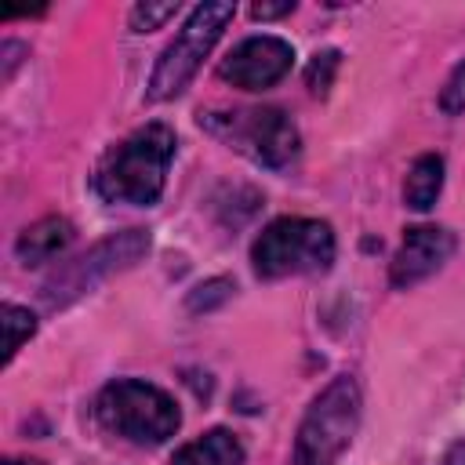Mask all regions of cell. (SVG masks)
<instances>
[{
  "label": "cell",
  "mask_w": 465,
  "mask_h": 465,
  "mask_svg": "<svg viewBox=\"0 0 465 465\" xmlns=\"http://www.w3.org/2000/svg\"><path fill=\"white\" fill-rule=\"evenodd\" d=\"M4 465H40V461H22V458H7Z\"/></svg>",
  "instance_id": "21"
},
{
  "label": "cell",
  "mask_w": 465,
  "mask_h": 465,
  "mask_svg": "<svg viewBox=\"0 0 465 465\" xmlns=\"http://www.w3.org/2000/svg\"><path fill=\"white\" fill-rule=\"evenodd\" d=\"M145 251H149V232H142V229H124V232L105 236L102 243H94V247L84 251L80 258L58 265V269L44 280V287H40L44 309H65L69 302L84 298V294L94 291L102 280H109L113 272L131 269Z\"/></svg>",
  "instance_id": "6"
},
{
  "label": "cell",
  "mask_w": 465,
  "mask_h": 465,
  "mask_svg": "<svg viewBox=\"0 0 465 465\" xmlns=\"http://www.w3.org/2000/svg\"><path fill=\"white\" fill-rule=\"evenodd\" d=\"M22 51H25L22 44H4V80H11V73H15V65H18L15 54H22Z\"/></svg>",
  "instance_id": "19"
},
{
  "label": "cell",
  "mask_w": 465,
  "mask_h": 465,
  "mask_svg": "<svg viewBox=\"0 0 465 465\" xmlns=\"http://www.w3.org/2000/svg\"><path fill=\"white\" fill-rule=\"evenodd\" d=\"M200 124L236 145L243 156H251L262 167H287L298 156V127L294 120L276 109V105H258V109H232V113H200Z\"/></svg>",
  "instance_id": "7"
},
{
  "label": "cell",
  "mask_w": 465,
  "mask_h": 465,
  "mask_svg": "<svg viewBox=\"0 0 465 465\" xmlns=\"http://www.w3.org/2000/svg\"><path fill=\"white\" fill-rule=\"evenodd\" d=\"M360 425V385L341 374L334 378L305 411L291 465H334L341 450L352 443Z\"/></svg>",
  "instance_id": "4"
},
{
  "label": "cell",
  "mask_w": 465,
  "mask_h": 465,
  "mask_svg": "<svg viewBox=\"0 0 465 465\" xmlns=\"http://www.w3.org/2000/svg\"><path fill=\"white\" fill-rule=\"evenodd\" d=\"M171 465H243V443L229 429H211L185 443Z\"/></svg>",
  "instance_id": "11"
},
{
  "label": "cell",
  "mask_w": 465,
  "mask_h": 465,
  "mask_svg": "<svg viewBox=\"0 0 465 465\" xmlns=\"http://www.w3.org/2000/svg\"><path fill=\"white\" fill-rule=\"evenodd\" d=\"M443 465H465V443H454L443 458Z\"/></svg>",
  "instance_id": "20"
},
{
  "label": "cell",
  "mask_w": 465,
  "mask_h": 465,
  "mask_svg": "<svg viewBox=\"0 0 465 465\" xmlns=\"http://www.w3.org/2000/svg\"><path fill=\"white\" fill-rule=\"evenodd\" d=\"M338 65H341V54H338L334 47L316 51V54H312V62L305 65V87H309L312 94H327V91H331V84H334Z\"/></svg>",
  "instance_id": "14"
},
{
  "label": "cell",
  "mask_w": 465,
  "mask_h": 465,
  "mask_svg": "<svg viewBox=\"0 0 465 465\" xmlns=\"http://www.w3.org/2000/svg\"><path fill=\"white\" fill-rule=\"evenodd\" d=\"M171 160H174V131L167 124H145L102 156L94 171V193L105 203L149 207L163 193Z\"/></svg>",
  "instance_id": "1"
},
{
  "label": "cell",
  "mask_w": 465,
  "mask_h": 465,
  "mask_svg": "<svg viewBox=\"0 0 465 465\" xmlns=\"http://www.w3.org/2000/svg\"><path fill=\"white\" fill-rule=\"evenodd\" d=\"M229 294H232V283L229 280H207L196 291H189V302L185 305H189V312H211L222 302H229Z\"/></svg>",
  "instance_id": "15"
},
{
  "label": "cell",
  "mask_w": 465,
  "mask_h": 465,
  "mask_svg": "<svg viewBox=\"0 0 465 465\" xmlns=\"http://www.w3.org/2000/svg\"><path fill=\"white\" fill-rule=\"evenodd\" d=\"M178 15V4H138L134 11H131V29L134 33H153V29H160L167 18H174Z\"/></svg>",
  "instance_id": "16"
},
{
  "label": "cell",
  "mask_w": 465,
  "mask_h": 465,
  "mask_svg": "<svg viewBox=\"0 0 465 465\" xmlns=\"http://www.w3.org/2000/svg\"><path fill=\"white\" fill-rule=\"evenodd\" d=\"M73 236H76L73 222H69V218L51 214V218L33 222V225L15 240V254H18L25 265H40V262L58 258V254L73 243Z\"/></svg>",
  "instance_id": "10"
},
{
  "label": "cell",
  "mask_w": 465,
  "mask_h": 465,
  "mask_svg": "<svg viewBox=\"0 0 465 465\" xmlns=\"http://www.w3.org/2000/svg\"><path fill=\"white\" fill-rule=\"evenodd\" d=\"M236 7L232 4H200L193 7V15L185 18V25L178 29V36L163 47L153 76H149V102H167L174 94H182L189 87V80L196 76V69L203 65V58L211 54V47L218 44L222 29L232 22Z\"/></svg>",
  "instance_id": "5"
},
{
  "label": "cell",
  "mask_w": 465,
  "mask_h": 465,
  "mask_svg": "<svg viewBox=\"0 0 465 465\" xmlns=\"http://www.w3.org/2000/svg\"><path fill=\"white\" fill-rule=\"evenodd\" d=\"M94 418L105 432L138 447H156L171 440L182 425L174 400L160 385H149L142 378L109 381L94 400Z\"/></svg>",
  "instance_id": "2"
},
{
  "label": "cell",
  "mask_w": 465,
  "mask_h": 465,
  "mask_svg": "<svg viewBox=\"0 0 465 465\" xmlns=\"http://www.w3.org/2000/svg\"><path fill=\"white\" fill-rule=\"evenodd\" d=\"M440 109H443L447 116L465 113V62H458V65L450 69V76H447V84H443V91H440Z\"/></svg>",
  "instance_id": "17"
},
{
  "label": "cell",
  "mask_w": 465,
  "mask_h": 465,
  "mask_svg": "<svg viewBox=\"0 0 465 465\" xmlns=\"http://www.w3.org/2000/svg\"><path fill=\"white\" fill-rule=\"evenodd\" d=\"M291 11H294V0H280V4H254V7H251V15H254V18H262V22H265V18L291 15Z\"/></svg>",
  "instance_id": "18"
},
{
  "label": "cell",
  "mask_w": 465,
  "mask_h": 465,
  "mask_svg": "<svg viewBox=\"0 0 465 465\" xmlns=\"http://www.w3.org/2000/svg\"><path fill=\"white\" fill-rule=\"evenodd\" d=\"M0 320H4V363H11L15 352L22 349V341L33 338V331H36V316H33L29 309H22V305H4Z\"/></svg>",
  "instance_id": "13"
},
{
  "label": "cell",
  "mask_w": 465,
  "mask_h": 465,
  "mask_svg": "<svg viewBox=\"0 0 465 465\" xmlns=\"http://www.w3.org/2000/svg\"><path fill=\"white\" fill-rule=\"evenodd\" d=\"M450 254H454V232H447L443 225H414V229H407V236L392 258L389 280L400 291L414 287L425 276H432Z\"/></svg>",
  "instance_id": "9"
},
{
  "label": "cell",
  "mask_w": 465,
  "mask_h": 465,
  "mask_svg": "<svg viewBox=\"0 0 465 465\" xmlns=\"http://www.w3.org/2000/svg\"><path fill=\"white\" fill-rule=\"evenodd\" d=\"M294 65V47L280 36H247L222 62L218 76L240 91H265L280 84Z\"/></svg>",
  "instance_id": "8"
},
{
  "label": "cell",
  "mask_w": 465,
  "mask_h": 465,
  "mask_svg": "<svg viewBox=\"0 0 465 465\" xmlns=\"http://www.w3.org/2000/svg\"><path fill=\"white\" fill-rule=\"evenodd\" d=\"M251 262L265 280L323 272L334 262V232L320 218H276L254 240Z\"/></svg>",
  "instance_id": "3"
},
{
  "label": "cell",
  "mask_w": 465,
  "mask_h": 465,
  "mask_svg": "<svg viewBox=\"0 0 465 465\" xmlns=\"http://www.w3.org/2000/svg\"><path fill=\"white\" fill-rule=\"evenodd\" d=\"M440 189H443V160H440L436 153L418 156V160L411 163V171H407V182H403V200H407V207L429 211V207L436 203Z\"/></svg>",
  "instance_id": "12"
}]
</instances>
